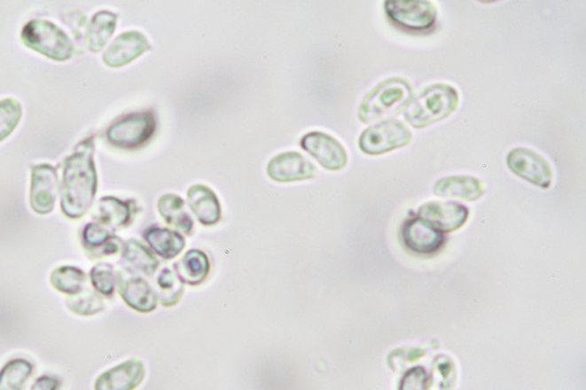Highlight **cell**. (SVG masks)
<instances>
[{"label":"cell","mask_w":586,"mask_h":390,"mask_svg":"<svg viewBox=\"0 0 586 390\" xmlns=\"http://www.w3.org/2000/svg\"><path fill=\"white\" fill-rule=\"evenodd\" d=\"M93 152V140L89 138L79 144L74 154L65 161L61 210L72 220L85 216L97 194L98 177Z\"/></svg>","instance_id":"6da1fadb"},{"label":"cell","mask_w":586,"mask_h":390,"mask_svg":"<svg viewBox=\"0 0 586 390\" xmlns=\"http://www.w3.org/2000/svg\"><path fill=\"white\" fill-rule=\"evenodd\" d=\"M412 100L413 87L406 79L384 80L363 98L359 108V119L363 123L391 120L402 114Z\"/></svg>","instance_id":"7a4b0ae2"},{"label":"cell","mask_w":586,"mask_h":390,"mask_svg":"<svg viewBox=\"0 0 586 390\" xmlns=\"http://www.w3.org/2000/svg\"><path fill=\"white\" fill-rule=\"evenodd\" d=\"M458 101L460 97L454 87L446 83H436L422 90V93L410 101L403 115L413 129H426L453 114Z\"/></svg>","instance_id":"3957f363"},{"label":"cell","mask_w":586,"mask_h":390,"mask_svg":"<svg viewBox=\"0 0 586 390\" xmlns=\"http://www.w3.org/2000/svg\"><path fill=\"white\" fill-rule=\"evenodd\" d=\"M21 40L28 49L57 61L69 59L74 51L66 33L46 20H34L25 25Z\"/></svg>","instance_id":"277c9868"},{"label":"cell","mask_w":586,"mask_h":390,"mask_svg":"<svg viewBox=\"0 0 586 390\" xmlns=\"http://www.w3.org/2000/svg\"><path fill=\"white\" fill-rule=\"evenodd\" d=\"M412 137V133L402 121L385 120L363 131L359 138V147L367 155L379 156L406 147Z\"/></svg>","instance_id":"5b68a950"},{"label":"cell","mask_w":586,"mask_h":390,"mask_svg":"<svg viewBox=\"0 0 586 390\" xmlns=\"http://www.w3.org/2000/svg\"><path fill=\"white\" fill-rule=\"evenodd\" d=\"M384 5L389 20L406 30H431L438 18L434 4L427 0H387Z\"/></svg>","instance_id":"8992f818"},{"label":"cell","mask_w":586,"mask_h":390,"mask_svg":"<svg viewBox=\"0 0 586 390\" xmlns=\"http://www.w3.org/2000/svg\"><path fill=\"white\" fill-rule=\"evenodd\" d=\"M155 127V118L151 113H137L113 123L105 136L115 147L137 148L152 137Z\"/></svg>","instance_id":"52a82bcc"},{"label":"cell","mask_w":586,"mask_h":390,"mask_svg":"<svg viewBox=\"0 0 586 390\" xmlns=\"http://www.w3.org/2000/svg\"><path fill=\"white\" fill-rule=\"evenodd\" d=\"M509 169L531 184L547 189L552 183L551 164L540 154L527 148L512 149L507 156Z\"/></svg>","instance_id":"ba28073f"},{"label":"cell","mask_w":586,"mask_h":390,"mask_svg":"<svg viewBox=\"0 0 586 390\" xmlns=\"http://www.w3.org/2000/svg\"><path fill=\"white\" fill-rule=\"evenodd\" d=\"M58 174L50 164H40L32 169L30 202L36 214H49L56 206L58 197Z\"/></svg>","instance_id":"9c48e42d"},{"label":"cell","mask_w":586,"mask_h":390,"mask_svg":"<svg viewBox=\"0 0 586 390\" xmlns=\"http://www.w3.org/2000/svg\"><path fill=\"white\" fill-rule=\"evenodd\" d=\"M301 147L312 155L325 169L340 170L348 164V152L340 142L330 135L310 133L301 142Z\"/></svg>","instance_id":"30bf717a"},{"label":"cell","mask_w":586,"mask_h":390,"mask_svg":"<svg viewBox=\"0 0 586 390\" xmlns=\"http://www.w3.org/2000/svg\"><path fill=\"white\" fill-rule=\"evenodd\" d=\"M418 218L443 232L464 227L469 217L467 207L455 202H428L420 207Z\"/></svg>","instance_id":"8fae6325"},{"label":"cell","mask_w":586,"mask_h":390,"mask_svg":"<svg viewBox=\"0 0 586 390\" xmlns=\"http://www.w3.org/2000/svg\"><path fill=\"white\" fill-rule=\"evenodd\" d=\"M402 239L407 249L418 254H431L441 249L445 236L421 218H412L403 224Z\"/></svg>","instance_id":"7c38bea8"},{"label":"cell","mask_w":586,"mask_h":390,"mask_svg":"<svg viewBox=\"0 0 586 390\" xmlns=\"http://www.w3.org/2000/svg\"><path fill=\"white\" fill-rule=\"evenodd\" d=\"M145 377V368L140 360H127L97 378L96 390H136Z\"/></svg>","instance_id":"4fadbf2b"},{"label":"cell","mask_w":586,"mask_h":390,"mask_svg":"<svg viewBox=\"0 0 586 390\" xmlns=\"http://www.w3.org/2000/svg\"><path fill=\"white\" fill-rule=\"evenodd\" d=\"M316 173V167L297 152H285L276 156L268 167L269 176L283 183L308 180L315 177Z\"/></svg>","instance_id":"5bb4252c"},{"label":"cell","mask_w":586,"mask_h":390,"mask_svg":"<svg viewBox=\"0 0 586 390\" xmlns=\"http://www.w3.org/2000/svg\"><path fill=\"white\" fill-rule=\"evenodd\" d=\"M151 49V43L147 42L142 33H123L114 40L107 52L105 53L104 61L111 67H121Z\"/></svg>","instance_id":"9a60e30c"},{"label":"cell","mask_w":586,"mask_h":390,"mask_svg":"<svg viewBox=\"0 0 586 390\" xmlns=\"http://www.w3.org/2000/svg\"><path fill=\"white\" fill-rule=\"evenodd\" d=\"M118 289L126 304L137 312L149 313L158 308L159 295L152 289L147 280L141 277L122 278L120 273Z\"/></svg>","instance_id":"2e32d148"},{"label":"cell","mask_w":586,"mask_h":390,"mask_svg":"<svg viewBox=\"0 0 586 390\" xmlns=\"http://www.w3.org/2000/svg\"><path fill=\"white\" fill-rule=\"evenodd\" d=\"M486 191L483 182L473 176H450L436 182L434 194L442 199L478 200Z\"/></svg>","instance_id":"e0dca14e"},{"label":"cell","mask_w":586,"mask_h":390,"mask_svg":"<svg viewBox=\"0 0 586 390\" xmlns=\"http://www.w3.org/2000/svg\"><path fill=\"white\" fill-rule=\"evenodd\" d=\"M137 207L132 200L122 202L114 197H104L98 202L94 220L113 229L126 227L133 221Z\"/></svg>","instance_id":"ac0fdd59"},{"label":"cell","mask_w":586,"mask_h":390,"mask_svg":"<svg viewBox=\"0 0 586 390\" xmlns=\"http://www.w3.org/2000/svg\"><path fill=\"white\" fill-rule=\"evenodd\" d=\"M189 207L203 225L218 223L221 206L216 195L205 185H194L188 191Z\"/></svg>","instance_id":"d6986e66"},{"label":"cell","mask_w":586,"mask_h":390,"mask_svg":"<svg viewBox=\"0 0 586 390\" xmlns=\"http://www.w3.org/2000/svg\"><path fill=\"white\" fill-rule=\"evenodd\" d=\"M82 243L90 256L104 257L118 254L122 250L123 243L112 236L108 230L100 224H87L82 232Z\"/></svg>","instance_id":"ffe728a7"},{"label":"cell","mask_w":586,"mask_h":390,"mask_svg":"<svg viewBox=\"0 0 586 390\" xmlns=\"http://www.w3.org/2000/svg\"><path fill=\"white\" fill-rule=\"evenodd\" d=\"M210 261L201 250H191L175 264V273L182 283L196 286L202 284L209 276Z\"/></svg>","instance_id":"44dd1931"},{"label":"cell","mask_w":586,"mask_h":390,"mask_svg":"<svg viewBox=\"0 0 586 390\" xmlns=\"http://www.w3.org/2000/svg\"><path fill=\"white\" fill-rule=\"evenodd\" d=\"M145 238L163 260H173L185 246L184 238L180 233L167 229H149L145 233Z\"/></svg>","instance_id":"7402d4cb"},{"label":"cell","mask_w":586,"mask_h":390,"mask_svg":"<svg viewBox=\"0 0 586 390\" xmlns=\"http://www.w3.org/2000/svg\"><path fill=\"white\" fill-rule=\"evenodd\" d=\"M158 207L160 214L167 223L172 225L177 231L191 235L194 223L191 214L185 210L184 199L173 194L165 195L159 200Z\"/></svg>","instance_id":"603a6c76"},{"label":"cell","mask_w":586,"mask_h":390,"mask_svg":"<svg viewBox=\"0 0 586 390\" xmlns=\"http://www.w3.org/2000/svg\"><path fill=\"white\" fill-rule=\"evenodd\" d=\"M122 260L129 268L148 276L154 275L160 265L152 251L137 239H129L123 244Z\"/></svg>","instance_id":"cb8c5ba5"},{"label":"cell","mask_w":586,"mask_h":390,"mask_svg":"<svg viewBox=\"0 0 586 390\" xmlns=\"http://www.w3.org/2000/svg\"><path fill=\"white\" fill-rule=\"evenodd\" d=\"M116 16L114 13L99 12L94 16L87 31V45L92 52H99L115 31Z\"/></svg>","instance_id":"d4e9b609"},{"label":"cell","mask_w":586,"mask_h":390,"mask_svg":"<svg viewBox=\"0 0 586 390\" xmlns=\"http://www.w3.org/2000/svg\"><path fill=\"white\" fill-rule=\"evenodd\" d=\"M54 289L61 293L75 295L86 289L87 277L82 269L74 266H60L51 276Z\"/></svg>","instance_id":"484cf974"},{"label":"cell","mask_w":586,"mask_h":390,"mask_svg":"<svg viewBox=\"0 0 586 390\" xmlns=\"http://www.w3.org/2000/svg\"><path fill=\"white\" fill-rule=\"evenodd\" d=\"M34 374V366L27 360L9 361L0 370V390H23Z\"/></svg>","instance_id":"4316f807"},{"label":"cell","mask_w":586,"mask_h":390,"mask_svg":"<svg viewBox=\"0 0 586 390\" xmlns=\"http://www.w3.org/2000/svg\"><path fill=\"white\" fill-rule=\"evenodd\" d=\"M457 377V367L453 359L447 355L436 356L427 390H453Z\"/></svg>","instance_id":"83f0119b"},{"label":"cell","mask_w":586,"mask_h":390,"mask_svg":"<svg viewBox=\"0 0 586 390\" xmlns=\"http://www.w3.org/2000/svg\"><path fill=\"white\" fill-rule=\"evenodd\" d=\"M160 290L159 300L163 306L170 308L181 300L184 292V283L178 278L176 273L168 268L163 269L158 277Z\"/></svg>","instance_id":"f1b7e54d"},{"label":"cell","mask_w":586,"mask_h":390,"mask_svg":"<svg viewBox=\"0 0 586 390\" xmlns=\"http://www.w3.org/2000/svg\"><path fill=\"white\" fill-rule=\"evenodd\" d=\"M69 311L80 316H90L105 311L104 299L93 291L85 290L82 293L71 295L66 299Z\"/></svg>","instance_id":"f546056e"},{"label":"cell","mask_w":586,"mask_h":390,"mask_svg":"<svg viewBox=\"0 0 586 390\" xmlns=\"http://www.w3.org/2000/svg\"><path fill=\"white\" fill-rule=\"evenodd\" d=\"M120 272H116L111 264H98L90 271V280L94 290L105 298H112L118 287Z\"/></svg>","instance_id":"4dcf8cb0"},{"label":"cell","mask_w":586,"mask_h":390,"mask_svg":"<svg viewBox=\"0 0 586 390\" xmlns=\"http://www.w3.org/2000/svg\"><path fill=\"white\" fill-rule=\"evenodd\" d=\"M21 118V105L14 98H5L0 102V142L7 136L20 123Z\"/></svg>","instance_id":"1f68e13d"},{"label":"cell","mask_w":586,"mask_h":390,"mask_svg":"<svg viewBox=\"0 0 586 390\" xmlns=\"http://www.w3.org/2000/svg\"><path fill=\"white\" fill-rule=\"evenodd\" d=\"M427 371L424 367H414L403 375L399 390H427Z\"/></svg>","instance_id":"d6a6232c"},{"label":"cell","mask_w":586,"mask_h":390,"mask_svg":"<svg viewBox=\"0 0 586 390\" xmlns=\"http://www.w3.org/2000/svg\"><path fill=\"white\" fill-rule=\"evenodd\" d=\"M59 388L60 381L58 378L43 375V377L36 378L30 390H59Z\"/></svg>","instance_id":"836d02e7"}]
</instances>
